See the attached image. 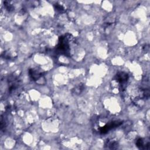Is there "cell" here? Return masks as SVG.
<instances>
[{
	"label": "cell",
	"instance_id": "obj_1",
	"mask_svg": "<svg viewBox=\"0 0 150 150\" xmlns=\"http://www.w3.org/2000/svg\"><path fill=\"white\" fill-rule=\"evenodd\" d=\"M72 39V36L70 34H66L59 38V43L57 45L56 50L62 54L70 55V42Z\"/></svg>",
	"mask_w": 150,
	"mask_h": 150
},
{
	"label": "cell",
	"instance_id": "obj_2",
	"mask_svg": "<svg viewBox=\"0 0 150 150\" xmlns=\"http://www.w3.org/2000/svg\"><path fill=\"white\" fill-rule=\"evenodd\" d=\"M121 124H122L121 121H115L110 122L107 124L106 125H105L104 126L101 127L99 129V132H100V134H104L107 133L108 131L120 125Z\"/></svg>",
	"mask_w": 150,
	"mask_h": 150
},
{
	"label": "cell",
	"instance_id": "obj_3",
	"mask_svg": "<svg viewBox=\"0 0 150 150\" xmlns=\"http://www.w3.org/2000/svg\"><path fill=\"white\" fill-rule=\"evenodd\" d=\"M128 79V75L125 72H119L116 74L115 80L123 88L124 86L127 83Z\"/></svg>",
	"mask_w": 150,
	"mask_h": 150
},
{
	"label": "cell",
	"instance_id": "obj_4",
	"mask_svg": "<svg viewBox=\"0 0 150 150\" xmlns=\"http://www.w3.org/2000/svg\"><path fill=\"white\" fill-rule=\"evenodd\" d=\"M30 77L32 80H37L40 79L43 75L42 72L36 69H30L29 70Z\"/></svg>",
	"mask_w": 150,
	"mask_h": 150
},
{
	"label": "cell",
	"instance_id": "obj_5",
	"mask_svg": "<svg viewBox=\"0 0 150 150\" xmlns=\"http://www.w3.org/2000/svg\"><path fill=\"white\" fill-rule=\"evenodd\" d=\"M136 145L137 146L141 149H148V146L149 145V142L145 143L144 142V141L142 139V138H139L137 139V141H136Z\"/></svg>",
	"mask_w": 150,
	"mask_h": 150
},
{
	"label": "cell",
	"instance_id": "obj_6",
	"mask_svg": "<svg viewBox=\"0 0 150 150\" xmlns=\"http://www.w3.org/2000/svg\"><path fill=\"white\" fill-rule=\"evenodd\" d=\"M108 145L110 148H111V149H115V148H116L117 147L118 144H117V142H116L115 141H111V142H109L108 143Z\"/></svg>",
	"mask_w": 150,
	"mask_h": 150
},
{
	"label": "cell",
	"instance_id": "obj_7",
	"mask_svg": "<svg viewBox=\"0 0 150 150\" xmlns=\"http://www.w3.org/2000/svg\"><path fill=\"white\" fill-rule=\"evenodd\" d=\"M56 9H57V11H62L64 9L61 6V5H56Z\"/></svg>",
	"mask_w": 150,
	"mask_h": 150
}]
</instances>
